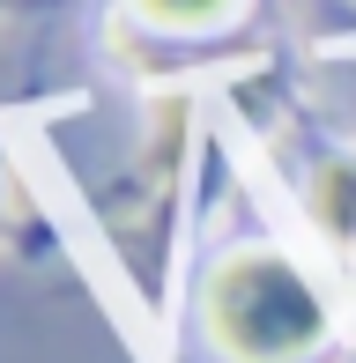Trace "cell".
<instances>
[{
    "label": "cell",
    "mask_w": 356,
    "mask_h": 363,
    "mask_svg": "<svg viewBox=\"0 0 356 363\" xmlns=\"http://www.w3.org/2000/svg\"><path fill=\"white\" fill-rule=\"evenodd\" d=\"M201 334L223 363H319L342 341V304L282 238H238L208 259Z\"/></svg>",
    "instance_id": "6da1fadb"
},
{
    "label": "cell",
    "mask_w": 356,
    "mask_h": 363,
    "mask_svg": "<svg viewBox=\"0 0 356 363\" xmlns=\"http://www.w3.org/2000/svg\"><path fill=\"white\" fill-rule=\"evenodd\" d=\"M119 8L156 45H208V38H230L252 15V0H119Z\"/></svg>",
    "instance_id": "7a4b0ae2"
}]
</instances>
